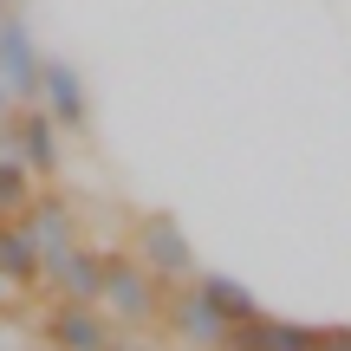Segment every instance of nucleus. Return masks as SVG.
Segmentation results:
<instances>
[{
  "label": "nucleus",
  "mask_w": 351,
  "mask_h": 351,
  "mask_svg": "<svg viewBox=\"0 0 351 351\" xmlns=\"http://www.w3.org/2000/svg\"><path fill=\"white\" fill-rule=\"evenodd\" d=\"M163 319H169V332H176L189 351H228V332H234V326L221 319V306H215L195 280H189V287H169Z\"/></svg>",
  "instance_id": "obj_4"
},
{
  "label": "nucleus",
  "mask_w": 351,
  "mask_h": 351,
  "mask_svg": "<svg viewBox=\"0 0 351 351\" xmlns=\"http://www.w3.org/2000/svg\"><path fill=\"white\" fill-rule=\"evenodd\" d=\"M195 287L208 293L215 306H221V319H228V326H241V319H254V313H261V306H254V293L241 287V280H228V274H195Z\"/></svg>",
  "instance_id": "obj_13"
},
{
  "label": "nucleus",
  "mask_w": 351,
  "mask_h": 351,
  "mask_svg": "<svg viewBox=\"0 0 351 351\" xmlns=\"http://www.w3.org/2000/svg\"><path fill=\"white\" fill-rule=\"evenodd\" d=\"M7 156H20L39 182L65 169V130L52 124L46 104H13V117H7Z\"/></svg>",
  "instance_id": "obj_3"
},
{
  "label": "nucleus",
  "mask_w": 351,
  "mask_h": 351,
  "mask_svg": "<svg viewBox=\"0 0 351 351\" xmlns=\"http://www.w3.org/2000/svg\"><path fill=\"white\" fill-rule=\"evenodd\" d=\"M46 345L52 351H111L117 345V319L104 306H85V300H59L46 313Z\"/></svg>",
  "instance_id": "obj_5"
},
{
  "label": "nucleus",
  "mask_w": 351,
  "mask_h": 351,
  "mask_svg": "<svg viewBox=\"0 0 351 351\" xmlns=\"http://www.w3.org/2000/svg\"><path fill=\"white\" fill-rule=\"evenodd\" d=\"M7 13H20V7H7V0H0V26H7Z\"/></svg>",
  "instance_id": "obj_16"
},
{
  "label": "nucleus",
  "mask_w": 351,
  "mask_h": 351,
  "mask_svg": "<svg viewBox=\"0 0 351 351\" xmlns=\"http://www.w3.org/2000/svg\"><path fill=\"white\" fill-rule=\"evenodd\" d=\"M13 104H20V98H13L7 78H0V156H7V117H13Z\"/></svg>",
  "instance_id": "obj_15"
},
{
  "label": "nucleus",
  "mask_w": 351,
  "mask_h": 351,
  "mask_svg": "<svg viewBox=\"0 0 351 351\" xmlns=\"http://www.w3.org/2000/svg\"><path fill=\"white\" fill-rule=\"evenodd\" d=\"M313 351H351V326H319V345Z\"/></svg>",
  "instance_id": "obj_14"
},
{
  "label": "nucleus",
  "mask_w": 351,
  "mask_h": 351,
  "mask_svg": "<svg viewBox=\"0 0 351 351\" xmlns=\"http://www.w3.org/2000/svg\"><path fill=\"white\" fill-rule=\"evenodd\" d=\"M130 254H137L163 287H189V280L202 274V267H195V247H189V228L176 221V215H163V208L137 215V228H130Z\"/></svg>",
  "instance_id": "obj_2"
},
{
  "label": "nucleus",
  "mask_w": 351,
  "mask_h": 351,
  "mask_svg": "<svg viewBox=\"0 0 351 351\" xmlns=\"http://www.w3.org/2000/svg\"><path fill=\"white\" fill-rule=\"evenodd\" d=\"M7 7H20V0H7Z\"/></svg>",
  "instance_id": "obj_18"
},
{
  "label": "nucleus",
  "mask_w": 351,
  "mask_h": 351,
  "mask_svg": "<svg viewBox=\"0 0 351 351\" xmlns=\"http://www.w3.org/2000/svg\"><path fill=\"white\" fill-rule=\"evenodd\" d=\"M46 351H52V345H46Z\"/></svg>",
  "instance_id": "obj_19"
},
{
  "label": "nucleus",
  "mask_w": 351,
  "mask_h": 351,
  "mask_svg": "<svg viewBox=\"0 0 351 351\" xmlns=\"http://www.w3.org/2000/svg\"><path fill=\"white\" fill-rule=\"evenodd\" d=\"M0 280H7L13 293H33L39 280H46V254L33 247V234H26L20 221H0Z\"/></svg>",
  "instance_id": "obj_11"
},
{
  "label": "nucleus",
  "mask_w": 351,
  "mask_h": 351,
  "mask_svg": "<svg viewBox=\"0 0 351 351\" xmlns=\"http://www.w3.org/2000/svg\"><path fill=\"white\" fill-rule=\"evenodd\" d=\"M33 189H39V176L26 169L20 156H0V221H20L26 202H33Z\"/></svg>",
  "instance_id": "obj_12"
},
{
  "label": "nucleus",
  "mask_w": 351,
  "mask_h": 351,
  "mask_svg": "<svg viewBox=\"0 0 351 351\" xmlns=\"http://www.w3.org/2000/svg\"><path fill=\"white\" fill-rule=\"evenodd\" d=\"M39 72H46V52L33 46V26L20 13H7V26H0V78H7V91L20 104H39Z\"/></svg>",
  "instance_id": "obj_9"
},
{
  "label": "nucleus",
  "mask_w": 351,
  "mask_h": 351,
  "mask_svg": "<svg viewBox=\"0 0 351 351\" xmlns=\"http://www.w3.org/2000/svg\"><path fill=\"white\" fill-rule=\"evenodd\" d=\"M39 104L52 111V124L65 137H91V91H85V72L72 59H46L39 72Z\"/></svg>",
  "instance_id": "obj_6"
},
{
  "label": "nucleus",
  "mask_w": 351,
  "mask_h": 351,
  "mask_svg": "<svg viewBox=\"0 0 351 351\" xmlns=\"http://www.w3.org/2000/svg\"><path fill=\"white\" fill-rule=\"evenodd\" d=\"M313 345H319V326H293L274 313H254L228 332V351H313Z\"/></svg>",
  "instance_id": "obj_10"
},
{
  "label": "nucleus",
  "mask_w": 351,
  "mask_h": 351,
  "mask_svg": "<svg viewBox=\"0 0 351 351\" xmlns=\"http://www.w3.org/2000/svg\"><path fill=\"white\" fill-rule=\"evenodd\" d=\"M20 228L33 234V247L46 254V261H52V254H65L72 241H85V234H78V202L65 195V189H46V182L33 189V202H26Z\"/></svg>",
  "instance_id": "obj_7"
},
{
  "label": "nucleus",
  "mask_w": 351,
  "mask_h": 351,
  "mask_svg": "<svg viewBox=\"0 0 351 351\" xmlns=\"http://www.w3.org/2000/svg\"><path fill=\"white\" fill-rule=\"evenodd\" d=\"M163 300H169V287L137 261V254H111L98 306L117 319V332H124V326H156V319H163Z\"/></svg>",
  "instance_id": "obj_1"
},
{
  "label": "nucleus",
  "mask_w": 351,
  "mask_h": 351,
  "mask_svg": "<svg viewBox=\"0 0 351 351\" xmlns=\"http://www.w3.org/2000/svg\"><path fill=\"white\" fill-rule=\"evenodd\" d=\"M104 267H111V254H104V247L72 241L65 254H52V261H46V280H39V287H52L59 300H85V306H98V300H104Z\"/></svg>",
  "instance_id": "obj_8"
},
{
  "label": "nucleus",
  "mask_w": 351,
  "mask_h": 351,
  "mask_svg": "<svg viewBox=\"0 0 351 351\" xmlns=\"http://www.w3.org/2000/svg\"><path fill=\"white\" fill-rule=\"evenodd\" d=\"M7 293H13V287H7V280H0V300H7Z\"/></svg>",
  "instance_id": "obj_17"
}]
</instances>
